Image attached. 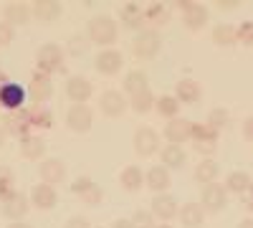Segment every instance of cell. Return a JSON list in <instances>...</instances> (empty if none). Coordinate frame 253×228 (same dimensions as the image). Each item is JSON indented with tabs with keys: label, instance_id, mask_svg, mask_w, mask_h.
Here are the masks:
<instances>
[{
	"label": "cell",
	"instance_id": "obj_1",
	"mask_svg": "<svg viewBox=\"0 0 253 228\" xmlns=\"http://www.w3.org/2000/svg\"><path fill=\"white\" fill-rule=\"evenodd\" d=\"M89 41L96 46L104 48H112V44H117V36H119V28L114 23V18L112 15H94L89 20Z\"/></svg>",
	"mask_w": 253,
	"mask_h": 228
},
{
	"label": "cell",
	"instance_id": "obj_2",
	"mask_svg": "<svg viewBox=\"0 0 253 228\" xmlns=\"http://www.w3.org/2000/svg\"><path fill=\"white\" fill-rule=\"evenodd\" d=\"M36 64H38V69H41V74H58V71H63V51H61V46L58 44H43L38 51H36Z\"/></svg>",
	"mask_w": 253,
	"mask_h": 228
},
{
	"label": "cell",
	"instance_id": "obj_3",
	"mask_svg": "<svg viewBox=\"0 0 253 228\" xmlns=\"http://www.w3.org/2000/svg\"><path fill=\"white\" fill-rule=\"evenodd\" d=\"M132 48H134L137 58H155L160 53V48H162V36L155 28H144V31H139L134 36Z\"/></svg>",
	"mask_w": 253,
	"mask_h": 228
},
{
	"label": "cell",
	"instance_id": "obj_4",
	"mask_svg": "<svg viewBox=\"0 0 253 228\" xmlns=\"http://www.w3.org/2000/svg\"><path fill=\"white\" fill-rule=\"evenodd\" d=\"M200 205H203L205 213H220L225 205H228V190H225V185H218V182L203 185V190H200Z\"/></svg>",
	"mask_w": 253,
	"mask_h": 228
},
{
	"label": "cell",
	"instance_id": "obj_5",
	"mask_svg": "<svg viewBox=\"0 0 253 228\" xmlns=\"http://www.w3.org/2000/svg\"><path fill=\"white\" fill-rule=\"evenodd\" d=\"M28 211H31V200H28L23 193H18V190L0 200V213H3L10 223L23 221V218L28 216Z\"/></svg>",
	"mask_w": 253,
	"mask_h": 228
},
{
	"label": "cell",
	"instance_id": "obj_6",
	"mask_svg": "<svg viewBox=\"0 0 253 228\" xmlns=\"http://www.w3.org/2000/svg\"><path fill=\"white\" fill-rule=\"evenodd\" d=\"M122 66H124V56H122L117 48H104V51H99V56L94 58V69H96L99 74H104V76L119 74Z\"/></svg>",
	"mask_w": 253,
	"mask_h": 228
},
{
	"label": "cell",
	"instance_id": "obj_7",
	"mask_svg": "<svg viewBox=\"0 0 253 228\" xmlns=\"http://www.w3.org/2000/svg\"><path fill=\"white\" fill-rule=\"evenodd\" d=\"M91 122H94V114L86 104H74L69 112H66V124L69 130L76 132V135H84L91 130Z\"/></svg>",
	"mask_w": 253,
	"mask_h": 228
},
{
	"label": "cell",
	"instance_id": "obj_8",
	"mask_svg": "<svg viewBox=\"0 0 253 228\" xmlns=\"http://www.w3.org/2000/svg\"><path fill=\"white\" fill-rule=\"evenodd\" d=\"M165 139L170 144H177V147L182 142L193 139V122H190V119H180V117L170 119L165 124Z\"/></svg>",
	"mask_w": 253,
	"mask_h": 228
},
{
	"label": "cell",
	"instance_id": "obj_9",
	"mask_svg": "<svg viewBox=\"0 0 253 228\" xmlns=\"http://www.w3.org/2000/svg\"><path fill=\"white\" fill-rule=\"evenodd\" d=\"M160 150V135L152 127H139L134 132V152L139 157H150Z\"/></svg>",
	"mask_w": 253,
	"mask_h": 228
},
{
	"label": "cell",
	"instance_id": "obj_10",
	"mask_svg": "<svg viewBox=\"0 0 253 228\" xmlns=\"http://www.w3.org/2000/svg\"><path fill=\"white\" fill-rule=\"evenodd\" d=\"M38 175H41V182L58 185V182H63V178H66V165H63V160H58V157H46L38 165Z\"/></svg>",
	"mask_w": 253,
	"mask_h": 228
},
{
	"label": "cell",
	"instance_id": "obj_11",
	"mask_svg": "<svg viewBox=\"0 0 253 228\" xmlns=\"http://www.w3.org/2000/svg\"><path fill=\"white\" fill-rule=\"evenodd\" d=\"M99 107H101V112L107 117H122L126 112V107H129V99H126L122 91H117V89H107L101 94V99H99Z\"/></svg>",
	"mask_w": 253,
	"mask_h": 228
},
{
	"label": "cell",
	"instance_id": "obj_12",
	"mask_svg": "<svg viewBox=\"0 0 253 228\" xmlns=\"http://www.w3.org/2000/svg\"><path fill=\"white\" fill-rule=\"evenodd\" d=\"M28 200H31V205H36L38 211H51V208H56V203H58V193H56L53 185L38 182V185H33Z\"/></svg>",
	"mask_w": 253,
	"mask_h": 228
},
{
	"label": "cell",
	"instance_id": "obj_13",
	"mask_svg": "<svg viewBox=\"0 0 253 228\" xmlns=\"http://www.w3.org/2000/svg\"><path fill=\"white\" fill-rule=\"evenodd\" d=\"M193 139H195V150L200 155H213L218 150V132H213L208 124H193Z\"/></svg>",
	"mask_w": 253,
	"mask_h": 228
},
{
	"label": "cell",
	"instance_id": "obj_14",
	"mask_svg": "<svg viewBox=\"0 0 253 228\" xmlns=\"http://www.w3.org/2000/svg\"><path fill=\"white\" fill-rule=\"evenodd\" d=\"M150 213L155 216V218H160V221H172L177 213H180V205H177V200L172 198V195H167V193H160V195H155L152 198V208H150Z\"/></svg>",
	"mask_w": 253,
	"mask_h": 228
},
{
	"label": "cell",
	"instance_id": "obj_15",
	"mask_svg": "<svg viewBox=\"0 0 253 228\" xmlns=\"http://www.w3.org/2000/svg\"><path fill=\"white\" fill-rule=\"evenodd\" d=\"M91 94H94V87H91L89 79L69 76V81H66V96L74 101V104H86Z\"/></svg>",
	"mask_w": 253,
	"mask_h": 228
},
{
	"label": "cell",
	"instance_id": "obj_16",
	"mask_svg": "<svg viewBox=\"0 0 253 228\" xmlns=\"http://www.w3.org/2000/svg\"><path fill=\"white\" fill-rule=\"evenodd\" d=\"M180 10H182L185 26L190 31H200L208 23V8L200 5V3H180Z\"/></svg>",
	"mask_w": 253,
	"mask_h": 228
},
{
	"label": "cell",
	"instance_id": "obj_17",
	"mask_svg": "<svg viewBox=\"0 0 253 228\" xmlns=\"http://www.w3.org/2000/svg\"><path fill=\"white\" fill-rule=\"evenodd\" d=\"M175 99L180 104H198L203 99V89L195 79H180L175 87Z\"/></svg>",
	"mask_w": 253,
	"mask_h": 228
},
{
	"label": "cell",
	"instance_id": "obj_18",
	"mask_svg": "<svg viewBox=\"0 0 253 228\" xmlns=\"http://www.w3.org/2000/svg\"><path fill=\"white\" fill-rule=\"evenodd\" d=\"M53 94V81L48 74H33L31 79V99L36 101V104H43V101H48Z\"/></svg>",
	"mask_w": 253,
	"mask_h": 228
},
{
	"label": "cell",
	"instance_id": "obj_19",
	"mask_svg": "<svg viewBox=\"0 0 253 228\" xmlns=\"http://www.w3.org/2000/svg\"><path fill=\"white\" fill-rule=\"evenodd\" d=\"M144 185L150 190H155V195L165 193L167 188H170V170L162 168V165H152V168L147 170V175H144Z\"/></svg>",
	"mask_w": 253,
	"mask_h": 228
},
{
	"label": "cell",
	"instance_id": "obj_20",
	"mask_svg": "<svg viewBox=\"0 0 253 228\" xmlns=\"http://www.w3.org/2000/svg\"><path fill=\"white\" fill-rule=\"evenodd\" d=\"M33 18V13H31V5H26V3H8L5 8H3V20L8 26H26L28 20Z\"/></svg>",
	"mask_w": 253,
	"mask_h": 228
},
{
	"label": "cell",
	"instance_id": "obj_21",
	"mask_svg": "<svg viewBox=\"0 0 253 228\" xmlns=\"http://www.w3.org/2000/svg\"><path fill=\"white\" fill-rule=\"evenodd\" d=\"M31 13H33V18L41 20V23H53V20L61 18L63 8H61V3H56V0H38V3H33Z\"/></svg>",
	"mask_w": 253,
	"mask_h": 228
},
{
	"label": "cell",
	"instance_id": "obj_22",
	"mask_svg": "<svg viewBox=\"0 0 253 228\" xmlns=\"http://www.w3.org/2000/svg\"><path fill=\"white\" fill-rule=\"evenodd\" d=\"M119 185H122L126 193L142 190V185H144V173H142L139 165H126V168L119 173Z\"/></svg>",
	"mask_w": 253,
	"mask_h": 228
},
{
	"label": "cell",
	"instance_id": "obj_23",
	"mask_svg": "<svg viewBox=\"0 0 253 228\" xmlns=\"http://www.w3.org/2000/svg\"><path fill=\"white\" fill-rule=\"evenodd\" d=\"M177 216H180V223L185 228H200L205 223V211L200 203H185Z\"/></svg>",
	"mask_w": 253,
	"mask_h": 228
},
{
	"label": "cell",
	"instance_id": "obj_24",
	"mask_svg": "<svg viewBox=\"0 0 253 228\" xmlns=\"http://www.w3.org/2000/svg\"><path fill=\"white\" fill-rule=\"evenodd\" d=\"M20 155L26 160H41L46 155V139L38 135H28L20 139Z\"/></svg>",
	"mask_w": 253,
	"mask_h": 228
},
{
	"label": "cell",
	"instance_id": "obj_25",
	"mask_svg": "<svg viewBox=\"0 0 253 228\" xmlns=\"http://www.w3.org/2000/svg\"><path fill=\"white\" fill-rule=\"evenodd\" d=\"M26 101V91L20 89L18 84H3L0 87V104L8 109H20Z\"/></svg>",
	"mask_w": 253,
	"mask_h": 228
},
{
	"label": "cell",
	"instance_id": "obj_26",
	"mask_svg": "<svg viewBox=\"0 0 253 228\" xmlns=\"http://www.w3.org/2000/svg\"><path fill=\"white\" fill-rule=\"evenodd\" d=\"M160 157H162L160 165H162V168H167V170H177V168H182L185 160H187L185 150L177 147V144H165L162 152H160Z\"/></svg>",
	"mask_w": 253,
	"mask_h": 228
},
{
	"label": "cell",
	"instance_id": "obj_27",
	"mask_svg": "<svg viewBox=\"0 0 253 228\" xmlns=\"http://www.w3.org/2000/svg\"><path fill=\"white\" fill-rule=\"evenodd\" d=\"M218 175H220V165H218L215 160H210V157H205V160L198 165V168H195V180L203 182V185L215 182Z\"/></svg>",
	"mask_w": 253,
	"mask_h": 228
},
{
	"label": "cell",
	"instance_id": "obj_28",
	"mask_svg": "<svg viewBox=\"0 0 253 228\" xmlns=\"http://www.w3.org/2000/svg\"><path fill=\"white\" fill-rule=\"evenodd\" d=\"M119 18L126 28H139L144 23V8L137 5V3H126L122 10H119Z\"/></svg>",
	"mask_w": 253,
	"mask_h": 228
},
{
	"label": "cell",
	"instance_id": "obj_29",
	"mask_svg": "<svg viewBox=\"0 0 253 228\" xmlns=\"http://www.w3.org/2000/svg\"><path fill=\"white\" fill-rule=\"evenodd\" d=\"M122 87H124V91L129 94V96H134V94L144 91V89H147V74H144L142 69H132L129 74L124 76Z\"/></svg>",
	"mask_w": 253,
	"mask_h": 228
},
{
	"label": "cell",
	"instance_id": "obj_30",
	"mask_svg": "<svg viewBox=\"0 0 253 228\" xmlns=\"http://www.w3.org/2000/svg\"><path fill=\"white\" fill-rule=\"evenodd\" d=\"M251 175L248 173H243V170H233V173H230L228 178H225V190L228 193H248L251 190Z\"/></svg>",
	"mask_w": 253,
	"mask_h": 228
},
{
	"label": "cell",
	"instance_id": "obj_31",
	"mask_svg": "<svg viewBox=\"0 0 253 228\" xmlns=\"http://www.w3.org/2000/svg\"><path fill=\"white\" fill-rule=\"evenodd\" d=\"M213 41H215L218 46L230 48V46L238 44V31H236L233 26H228V23H220V26L213 28Z\"/></svg>",
	"mask_w": 253,
	"mask_h": 228
},
{
	"label": "cell",
	"instance_id": "obj_32",
	"mask_svg": "<svg viewBox=\"0 0 253 228\" xmlns=\"http://www.w3.org/2000/svg\"><path fill=\"white\" fill-rule=\"evenodd\" d=\"M155 94L150 91V87H147L144 91H139V94H134V96H129V107L137 112V114H147L150 109H155Z\"/></svg>",
	"mask_w": 253,
	"mask_h": 228
},
{
	"label": "cell",
	"instance_id": "obj_33",
	"mask_svg": "<svg viewBox=\"0 0 253 228\" xmlns=\"http://www.w3.org/2000/svg\"><path fill=\"white\" fill-rule=\"evenodd\" d=\"M155 109H157V114H160V117L175 119V117H177V112H180V101H177L175 96H160V99L155 101Z\"/></svg>",
	"mask_w": 253,
	"mask_h": 228
},
{
	"label": "cell",
	"instance_id": "obj_34",
	"mask_svg": "<svg viewBox=\"0 0 253 228\" xmlns=\"http://www.w3.org/2000/svg\"><path fill=\"white\" fill-rule=\"evenodd\" d=\"M89 46H91V41H89V36H84V33H74L69 38V53L71 56H84L89 51Z\"/></svg>",
	"mask_w": 253,
	"mask_h": 228
},
{
	"label": "cell",
	"instance_id": "obj_35",
	"mask_svg": "<svg viewBox=\"0 0 253 228\" xmlns=\"http://www.w3.org/2000/svg\"><path fill=\"white\" fill-rule=\"evenodd\" d=\"M228 112L223 109V107H218V109H213V112H210L208 114V119H205V124H208V127L210 130H213V132H220L223 127H225V124H228Z\"/></svg>",
	"mask_w": 253,
	"mask_h": 228
},
{
	"label": "cell",
	"instance_id": "obj_36",
	"mask_svg": "<svg viewBox=\"0 0 253 228\" xmlns=\"http://www.w3.org/2000/svg\"><path fill=\"white\" fill-rule=\"evenodd\" d=\"M10 193H15V178L8 168H0V200L8 198Z\"/></svg>",
	"mask_w": 253,
	"mask_h": 228
},
{
	"label": "cell",
	"instance_id": "obj_37",
	"mask_svg": "<svg viewBox=\"0 0 253 228\" xmlns=\"http://www.w3.org/2000/svg\"><path fill=\"white\" fill-rule=\"evenodd\" d=\"M129 221L134 228H155V216L150 211H134V216Z\"/></svg>",
	"mask_w": 253,
	"mask_h": 228
},
{
	"label": "cell",
	"instance_id": "obj_38",
	"mask_svg": "<svg viewBox=\"0 0 253 228\" xmlns=\"http://www.w3.org/2000/svg\"><path fill=\"white\" fill-rule=\"evenodd\" d=\"M144 20H152V23H162V20H167V10H165L160 3H155V5H150V8H144Z\"/></svg>",
	"mask_w": 253,
	"mask_h": 228
},
{
	"label": "cell",
	"instance_id": "obj_39",
	"mask_svg": "<svg viewBox=\"0 0 253 228\" xmlns=\"http://www.w3.org/2000/svg\"><path fill=\"white\" fill-rule=\"evenodd\" d=\"M101 198H104V190H101V185H96V182L91 185V188H89L86 193L81 195V200L86 203V205H99V203H101Z\"/></svg>",
	"mask_w": 253,
	"mask_h": 228
},
{
	"label": "cell",
	"instance_id": "obj_40",
	"mask_svg": "<svg viewBox=\"0 0 253 228\" xmlns=\"http://www.w3.org/2000/svg\"><path fill=\"white\" fill-rule=\"evenodd\" d=\"M91 185H94V180H91L89 175H79V178L74 180V185H71V193H74V195H84V193L91 188Z\"/></svg>",
	"mask_w": 253,
	"mask_h": 228
},
{
	"label": "cell",
	"instance_id": "obj_41",
	"mask_svg": "<svg viewBox=\"0 0 253 228\" xmlns=\"http://www.w3.org/2000/svg\"><path fill=\"white\" fill-rule=\"evenodd\" d=\"M13 38H15V28L8 26L5 20H3V23H0V48L10 46V44H13Z\"/></svg>",
	"mask_w": 253,
	"mask_h": 228
},
{
	"label": "cell",
	"instance_id": "obj_42",
	"mask_svg": "<svg viewBox=\"0 0 253 228\" xmlns=\"http://www.w3.org/2000/svg\"><path fill=\"white\" fill-rule=\"evenodd\" d=\"M63 228H91V223H89V218H84V216H71Z\"/></svg>",
	"mask_w": 253,
	"mask_h": 228
},
{
	"label": "cell",
	"instance_id": "obj_43",
	"mask_svg": "<svg viewBox=\"0 0 253 228\" xmlns=\"http://www.w3.org/2000/svg\"><path fill=\"white\" fill-rule=\"evenodd\" d=\"M238 38H243L248 46H253V20H251V23H246V26L238 31Z\"/></svg>",
	"mask_w": 253,
	"mask_h": 228
},
{
	"label": "cell",
	"instance_id": "obj_44",
	"mask_svg": "<svg viewBox=\"0 0 253 228\" xmlns=\"http://www.w3.org/2000/svg\"><path fill=\"white\" fill-rule=\"evenodd\" d=\"M243 135H246L248 142H253V117H248V119L243 122Z\"/></svg>",
	"mask_w": 253,
	"mask_h": 228
},
{
	"label": "cell",
	"instance_id": "obj_45",
	"mask_svg": "<svg viewBox=\"0 0 253 228\" xmlns=\"http://www.w3.org/2000/svg\"><path fill=\"white\" fill-rule=\"evenodd\" d=\"M112 228H134V226H132L129 218H117V221L112 223Z\"/></svg>",
	"mask_w": 253,
	"mask_h": 228
},
{
	"label": "cell",
	"instance_id": "obj_46",
	"mask_svg": "<svg viewBox=\"0 0 253 228\" xmlns=\"http://www.w3.org/2000/svg\"><path fill=\"white\" fill-rule=\"evenodd\" d=\"M8 228H33V226H28L26 221H15V223H10Z\"/></svg>",
	"mask_w": 253,
	"mask_h": 228
},
{
	"label": "cell",
	"instance_id": "obj_47",
	"mask_svg": "<svg viewBox=\"0 0 253 228\" xmlns=\"http://www.w3.org/2000/svg\"><path fill=\"white\" fill-rule=\"evenodd\" d=\"M238 228H253V218H243V221L238 223Z\"/></svg>",
	"mask_w": 253,
	"mask_h": 228
},
{
	"label": "cell",
	"instance_id": "obj_48",
	"mask_svg": "<svg viewBox=\"0 0 253 228\" xmlns=\"http://www.w3.org/2000/svg\"><path fill=\"white\" fill-rule=\"evenodd\" d=\"M220 8H225V10H230V8H236V0H225V3H218Z\"/></svg>",
	"mask_w": 253,
	"mask_h": 228
},
{
	"label": "cell",
	"instance_id": "obj_49",
	"mask_svg": "<svg viewBox=\"0 0 253 228\" xmlns=\"http://www.w3.org/2000/svg\"><path fill=\"white\" fill-rule=\"evenodd\" d=\"M3 147H5V130L0 127V150H3Z\"/></svg>",
	"mask_w": 253,
	"mask_h": 228
},
{
	"label": "cell",
	"instance_id": "obj_50",
	"mask_svg": "<svg viewBox=\"0 0 253 228\" xmlns=\"http://www.w3.org/2000/svg\"><path fill=\"white\" fill-rule=\"evenodd\" d=\"M155 228H175V226H167V223H165V226H155Z\"/></svg>",
	"mask_w": 253,
	"mask_h": 228
},
{
	"label": "cell",
	"instance_id": "obj_51",
	"mask_svg": "<svg viewBox=\"0 0 253 228\" xmlns=\"http://www.w3.org/2000/svg\"><path fill=\"white\" fill-rule=\"evenodd\" d=\"M251 208H253V198H251Z\"/></svg>",
	"mask_w": 253,
	"mask_h": 228
},
{
	"label": "cell",
	"instance_id": "obj_52",
	"mask_svg": "<svg viewBox=\"0 0 253 228\" xmlns=\"http://www.w3.org/2000/svg\"><path fill=\"white\" fill-rule=\"evenodd\" d=\"M99 228H101V226H99Z\"/></svg>",
	"mask_w": 253,
	"mask_h": 228
}]
</instances>
